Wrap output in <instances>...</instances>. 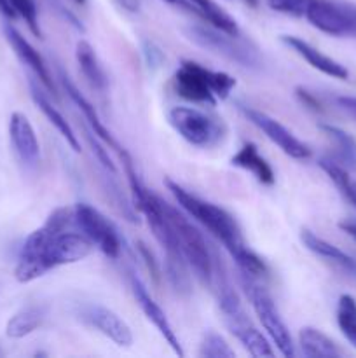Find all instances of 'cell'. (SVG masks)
I'll return each mask as SVG.
<instances>
[{
  "mask_svg": "<svg viewBox=\"0 0 356 358\" xmlns=\"http://www.w3.org/2000/svg\"><path fill=\"white\" fill-rule=\"evenodd\" d=\"M168 121L185 142L201 149L218 145L227 131L222 119L194 107H173L168 112Z\"/></svg>",
  "mask_w": 356,
  "mask_h": 358,
  "instance_id": "obj_6",
  "label": "cell"
},
{
  "mask_svg": "<svg viewBox=\"0 0 356 358\" xmlns=\"http://www.w3.org/2000/svg\"><path fill=\"white\" fill-rule=\"evenodd\" d=\"M73 2H77V3H86V0H73Z\"/></svg>",
  "mask_w": 356,
  "mask_h": 358,
  "instance_id": "obj_40",
  "label": "cell"
},
{
  "mask_svg": "<svg viewBox=\"0 0 356 358\" xmlns=\"http://www.w3.org/2000/svg\"><path fill=\"white\" fill-rule=\"evenodd\" d=\"M241 112L246 115L248 121L251 124L257 126L272 143L279 147L286 156L293 157V159H309L311 157V149L302 142V140L297 138L288 128L281 124L279 121H276L274 117H271L265 112L257 110V108L244 107L241 105Z\"/></svg>",
  "mask_w": 356,
  "mask_h": 358,
  "instance_id": "obj_9",
  "label": "cell"
},
{
  "mask_svg": "<svg viewBox=\"0 0 356 358\" xmlns=\"http://www.w3.org/2000/svg\"><path fill=\"white\" fill-rule=\"evenodd\" d=\"M164 184H166L168 191L173 194V198L177 199L178 206L188 217H192L195 222L201 224L212 236H215L225 247V250L229 252L230 257L234 259V262H236L243 275L255 280L265 278L269 275L265 262L244 243L239 224L236 222V219L227 210L192 194L191 191L184 189L171 178H166Z\"/></svg>",
  "mask_w": 356,
  "mask_h": 358,
  "instance_id": "obj_1",
  "label": "cell"
},
{
  "mask_svg": "<svg viewBox=\"0 0 356 358\" xmlns=\"http://www.w3.org/2000/svg\"><path fill=\"white\" fill-rule=\"evenodd\" d=\"M299 346L300 352L311 358H337L342 357V352L339 346L323 334L321 331L314 327H304L299 334Z\"/></svg>",
  "mask_w": 356,
  "mask_h": 358,
  "instance_id": "obj_20",
  "label": "cell"
},
{
  "mask_svg": "<svg viewBox=\"0 0 356 358\" xmlns=\"http://www.w3.org/2000/svg\"><path fill=\"white\" fill-rule=\"evenodd\" d=\"M281 41L288 45L290 49L297 52L299 56H302L307 63H309L313 69L320 70L321 73L328 77H334V79L346 80L349 77L348 69L344 65H341L339 62H335L330 56L323 55L320 49H316L314 45H311L309 42H306L304 38L295 37V35H283Z\"/></svg>",
  "mask_w": 356,
  "mask_h": 358,
  "instance_id": "obj_15",
  "label": "cell"
},
{
  "mask_svg": "<svg viewBox=\"0 0 356 358\" xmlns=\"http://www.w3.org/2000/svg\"><path fill=\"white\" fill-rule=\"evenodd\" d=\"M164 2L173 3V6H181V7H185V9H192L191 2H185V0H164Z\"/></svg>",
  "mask_w": 356,
  "mask_h": 358,
  "instance_id": "obj_38",
  "label": "cell"
},
{
  "mask_svg": "<svg viewBox=\"0 0 356 358\" xmlns=\"http://www.w3.org/2000/svg\"><path fill=\"white\" fill-rule=\"evenodd\" d=\"M143 55H145L149 66H159V63L163 62V52H161V49L150 41H147L145 44H143Z\"/></svg>",
  "mask_w": 356,
  "mask_h": 358,
  "instance_id": "obj_30",
  "label": "cell"
},
{
  "mask_svg": "<svg viewBox=\"0 0 356 358\" xmlns=\"http://www.w3.org/2000/svg\"><path fill=\"white\" fill-rule=\"evenodd\" d=\"M339 227H341L344 233H348L349 236L356 241V220H344V222L339 224Z\"/></svg>",
  "mask_w": 356,
  "mask_h": 358,
  "instance_id": "obj_35",
  "label": "cell"
},
{
  "mask_svg": "<svg viewBox=\"0 0 356 358\" xmlns=\"http://www.w3.org/2000/svg\"><path fill=\"white\" fill-rule=\"evenodd\" d=\"M192 6V9L202 17V20L208 21L212 27L218 28V30L227 31L230 35H239V27H237L236 20L230 16L229 13L222 9L215 0H188Z\"/></svg>",
  "mask_w": 356,
  "mask_h": 358,
  "instance_id": "obj_23",
  "label": "cell"
},
{
  "mask_svg": "<svg viewBox=\"0 0 356 358\" xmlns=\"http://www.w3.org/2000/svg\"><path fill=\"white\" fill-rule=\"evenodd\" d=\"M297 96L300 98V101H302L304 105H306V107H309V108H313V110H321V105H320V101L316 100V98L313 96V94L309 93V91H306V90H302V87H297Z\"/></svg>",
  "mask_w": 356,
  "mask_h": 358,
  "instance_id": "obj_32",
  "label": "cell"
},
{
  "mask_svg": "<svg viewBox=\"0 0 356 358\" xmlns=\"http://www.w3.org/2000/svg\"><path fill=\"white\" fill-rule=\"evenodd\" d=\"M218 282L216 285V296H218V306L220 311L223 315V320L225 325L229 327V331L232 332L234 338L243 345V348L246 350L250 355L253 357H274V350L269 345L267 339L262 336V332L251 324V320L248 318L246 311H244L243 304H241L239 297L234 292L232 287L227 283V280L223 278V273H216L213 276V283Z\"/></svg>",
  "mask_w": 356,
  "mask_h": 358,
  "instance_id": "obj_3",
  "label": "cell"
},
{
  "mask_svg": "<svg viewBox=\"0 0 356 358\" xmlns=\"http://www.w3.org/2000/svg\"><path fill=\"white\" fill-rule=\"evenodd\" d=\"M337 103H339V107L344 108V110L348 112L349 115H353V117L356 119V98H353V96H339L337 98Z\"/></svg>",
  "mask_w": 356,
  "mask_h": 358,
  "instance_id": "obj_33",
  "label": "cell"
},
{
  "mask_svg": "<svg viewBox=\"0 0 356 358\" xmlns=\"http://www.w3.org/2000/svg\"><path fill=\"white\" fill-rule=\"evenodd\" d=\"M129 283H131V292H133V296H135L136 304H138L140 310L143 311V315H145V317L149 318L150 324H152L154 327L159 331V334L163 336L164 341H166L168 345L173 348V352L177 353L178 357H184L185 353H184V350H181L180 341H178L177 332L173 331V325L170 324V320H168V317H166V313L163 311V308H161L159 304L152 299V296H150L149 290H147L145 283H143L136 275L129 276Z\"/></svg>",
  "mask_w": 356,
  "mask_h": 358,
  "instance_id": "obj_12",
  "label": "cell"
},
{
  "mask_svg": "<svg viewBox=\"0 0 356 358\" xmlns=\"http://www.w3.org/2000/svg\"><path fill=\"white\" fill-rule=\"evenodd\" d=\"M244 2H246L248 6H251V7H257L258 6V0H244Z\"/></svg>",
  "mask_w": 356,
  "mask_h": 358,
  "instance_id": "obj_39",
  "label": "cell"
},
{
  "mask_svg": "<svg viewBox=\"0 0 356 358\" xmlns=\"http://www.w3.org/2000/svg\"><path fill=\"white\" fill-rule=\"evenodd\" d=\"M79 318L121 348H129L133 345V332L129 325L110 308L101 304H84L79 310Z\"/></svg>",
  "mask_w": 356,
  "mask_h": 358,
  "instance_id": "obj_10",
  "label": "cell"
},
{
  "mask_svg": "<svg viewBox=\"0 0 356 358\" xmlns=\"http://www.w3.org/2000/svg\"><path fill=\"white\" fill-rule=\"evenodd\" d=\"M304 17L323 34L334 35V37H349V17L346 2L311 0Z\"/></svg>",
  "mask_w": 356,
  "mask_h": 358,
  "instance_id": "obj_11",
  "label": "cell"
},
{
  "mask_svg": "<svg viewBox=\"0 0 356 358\" xmlns=\"http://www.w3.org/2000/svg\"><path fill=\"white\" fill-rule=\"evenodd\" d=\"M300 240H302L304 247H306L309 252H313L314 255L325 259V261L334 264L335 268H339L341 271L348 273L349 276L356 278V261L351 257V255L342 252L341 248L335 247V245L328 243V241L323 240V238L316 236V234L309 229H302V233H300Z\"/></svg>",
  "mask_w": 356,
  "mask_h": 358,
  "instance_id": "obj_17",
  "label": "cell"
},
{
  "mask_svg": "<svg viewBox=\"0 0 356 358\" xmlns=\"http://www.w3.org/2000/svg\"><path fill=\"white\" fill-rule=\"evenodd\" d=\"M346 9L349 17V37H356V6L346 2Z\"/></svg>",
  "mask_w": 356,
  "mask_h": 358,
  "instance_id": "obj_34",
  "label": "cell"
},
{
  "mask_svg": "<svg viewBox=\"0 0 356 358\" xmlns=\"http://www.w3.org/2000/svg\"><path fill=\"white\" fill-rule=\"evenodd\" d=\"M0 13H2L3 16H7V17H14V16H16L14 9H13V7H10L9 0H0Z\"/></svg>",
  "mask_w": 356,
  "mask_h": 358,
  "instance_id": "obj_36",
  "label": "cell"
},
{
  "mask_svg": "<svg viewBox=\"0 0 356 358\" xmlns=\"http://www.w3.org/2000/svg\"><path fill=\"white\" fill-rule=\"evenodd\" d=\"M73 226L107 257L117 259L122 252V240L117 227L94 206L79 203L73 206Z\"/></svg>",
  "mask_w": 356,
  "mask_h": 358,
  "instance_id": "obj_8",
  "label": "cell"
},
{
  "mask_svg": "<svg viewBox=\"0 0 356 358\" xmlns=\"http://www.w3.org/2000/svg\"><path fill=\"white\" fill-rule=\"evenodd\" d=\"M267 6L272 10L281 14H288V16H297L304 17L306 16V10L309 7L311 0H265Z\"/></svg>",
  "mask_w": 356,
  "mask_h": 358,
  "instance_id": "obj_28",
  "label": "cell"
},
{
  "mask_svg": "<svg viewBox=\"0 0 356 358\" xmlns=\"http://www.w3.org/2000/svg\"><path fill=\"white\" fill-rule=\"evenodd\" d=\"M230 163H232L234 166L241 168V170H246L248 173L253 175L260 184L272 185L276 182L274 170H272L271 164L267 163V159L260 156V152H258L255 143H244V145L234 154Z\"/></svg>",
  "mask_w": 356,
  "mask_h": 358,
  "instance_id": "obj_18",
  "label": "cell"
},
{
  "mask_svg": "<svg viewBox=\"0 0 356 358\" xmlns=\"http://www.w3.org/2000/svg\"><path fill=\"white\" fill-rule=\"evenodd\" d=\"M337 324L344 338L356 348V299L349 294L339 297Z\"/></svg>",
  "mask_w": 356,
  "mask_h": 358,
  "instance_id": "obj_25",
  "label": "cell"
},
{
  "mask_svg": "<svg viewBox=\"0 0 356 358\" xmlns=\"http://www.w3.org/2000/svg\"><path fill=\"white\" fill-rule=\"evenodd\" d=\"M59 77H61V83H63V87H65L66 94H68L70 100H72L73 103H75L77 107H79V110L84 114V119H86L87 124H89L91 131H93L94 135L98 136V138L103 140L105 143H108V147H112V149L117 150L119 154L124 152V149H122V147L119 145L117 140H115L114 136H112V133L108 131L107 126L103 124V121H101V119H100L98 112L94 110L93 103H91V101L87 100V98L84 96L82 93H80L79 87H77L75 84H73L72 80H70L68 76H65V73L61 72V76H59Z\"/></svg>",
  "mask_w": 356,
  "mask_h": 358,
  "instance_id": "obj_16",
  "label": "cell"
},
{
  "mask_svg": "<svg viewBox=\"0 0 356 358\" xmlns=\"http://www.w3.org/2000/svg\"><path fill=\"white\" fill-rule=\"evenodd\" d=\"M320 129L335 143L337 156L342 166L356 170V140L344 129L332 124H320Z\"/></svg>",
  "mask_w": 356,
  "mask_h": 358,
  "instance_id": "obj_24",
  "label": "cell"
},
{
  "mask_svg": "<svg viewBox=\"0 0 356 358\" xmlns=\"http://www.w3.org/2000/svg\"><path fill=\"white\" fill-rule=\"evenodd\" d=\"M47 310L44 306H27L10 317L6 325V334L10 339H21L37 331L45 320Z\"/></svg>",
  "mask_w": 356,
  "mask_h": 358,
  "instance_id": "obj_22",
  "label": "cell"
},
{
  "mask_svg": "<svg viewBox=\"0 0 356 358\" xmlns=\"http://www.w3.org/2000/svg\"><path fill=\"white\" fill-rule=\"evenodd\" d=\"M241 285H243L248 299L251 301V306H253L262 327L265 329V332L271 338L272 345L278 348V352L283 357H295V345H293L292 334H290L285 320L279 315L278 308H276L274 301L269 296L267 290L262 285H258L257 280L250 278L246 275L241 276Z\"/></svg>",
  "mask_w": 356,
  "mask_h": 358,
  "instance_id": "obj_7",
  "label": "cell"
},
{
  "mask_svg": "<svg viewBox=\"0 0 356 358\" xmlns=\"http://www.w3.org/2000/svg\"><path fill=\"white\" fill-rule=\"evenodd\" d=\"M0 357H3V350L2 348H0Z\"/></svg>",
  "mask_w": 356,
  "mask_h": 358,
  "instance_id": "obj_41",
  "label": "cell"
},
{
  "mask_svg": "<svg viewBox=\"0 0 356 358\" xmlns=\"http://www.w3.org/2000/svg\"><path fill=\"white\" fill-rule=\"evenodd\" d=\"M3 34H6L7 42L10 44V48L14 49V52L17 55V58L35 73L38 80L42 83V86L49 91H54V84H52L51 72H49L47 65H45L44 58L40 56V52L20 34L14 27H10L9 23L3 24Z\"/></svg>",
  "mask_w": 356,
  "mask_h": 358,
  "instance_id": "obj_14",
  "label": "cell"
},
{
  "mask_svg": "<svg viewBox=\"0 0 356 358\" xmlns=\"http://www.w3.org/2000/svg\"><path fill=\"white\" fill-rule=\"evenodd\" d=\"M163 208L166 212L168 219H170L171 226H173L175 233H177L178 245L184 254L185 261L191 266L192 271L195 273L199 280L205 285L213 287V276H215L216 269V259L215 254L209 250L206 238L202 236L201 231L177 208V206L170 205L163 199Z\"/></svg>",
  "mask_w": 356,
  "mask_h": 358,
  "instance_id": "obj_4",
  "label": "cell"
},
{
  "mask_svg": "<svg viewBox=\"0 0 356 358\" xmlns=\"http://www.w3.org/2000/svg\"><path fill=\"white\" fill-rule=\"evenodd\" d=\"M175 91L192 103L215 107L236 87V79L225 72H215L192 59H181L173 77Z\"/></svg>",
  "mask_w": 356,
  "mask_h": 358,
  "instance_id": "obj_2",
  "label": "cell"
},
{
  "mask_svg": "<svg viewBox=\"0 0 356 358\" xmlns=\"http://www.w3.org/2000/svg\"><path fill=\"white\" fill-rule=\"evenodd\" d=\"M138 250H140V254H142V257L145 259V264H147V268H149V271L152 273V276L156 280H159V268H157V262H156V259H154V254L152 252H150V248H147V245L143 243V241H138Z\"/></svg>",
  "mask_w": 356,
  "mask_h": 358,
  "instance_id": "obj_31",
  "label": "cell"
},
{
  "mask_svg": "<svg viewBox=\"0 0 356 358\" xmlns=\"http://www.w3.org/2000/svg\"><path fill=\"white\" fill-rule=\"evenodd\" d=\"M75 58L79 63V69L82 76L86 77L87 83L98 91H103L107 87L108 79L105 73L103 66H101L100 59H98L96 52H94L93 45L86 41H80L75 48Z\"/></svg>",
  "mask_w": 356,
  "mask_h": 358,
  "instance_id": "obj_21",
  "label": "cell"
},
{
  "mask_svg": "<svg viewBox=\"0 0 356 358\" xmlns=\"http://www.w3.org/2000/svg\"><path fill=\"white\" fill-rule=\"evenodd\" d=\"M30 93H31V98H34L35 105L38 107V110H40L42 114L45 115V119H47V121L51 122L56 129H58V133L63 136V140H65V142L72 147V150L79 152L80 143H79V138H77L75 131L72 129V126L68 124V121L63 117L61 112H59L58 108L51 103V100L45 96L44 91H42L40 87L34 83V80H30Z\"/></svg>",
  "mask_w": 356,
  "mask_h": 358,
  "instance_id": "obj_19",
  "label": "cell"
},
{
  "mask_svg": "<svg viewBox=\"0 0 356 358\" xmlns=\"http://www.w3.org/2000/svg\"><path fill=\"white\" fill-rule=\"evenodd\" d=\"M199 357L202 358H234L236 353L227 345L225 339L216 332H208L199 346Z\"/></svg>",
  "mask_w": 356,
  "mask_h": 358,
  "instance_id": "obj_26",
  "label": "cell"
},
{
  "mask_svg": "<svg viewBox=\"0 0 356 358\" xmlns=\"http://www.w3.org/2000/svg\"><path fill=\"white\" fill-rule=\"evenodd\" d=\"M9 136L14 152L28 166H34L40 159V143L30 119L21 112H13L9 119Z\"/></svg>",
  "mask_w": 356,
  "mask_h": 358,
  "instance_id": "obj_13",
  "label": "cell"
},
{
  "mask_svg": "<svg viewBox=\"0 0 356 358\" xmlns=\"http://www.w3.org/2000/svg\"><path fill=\"white\" fill-rule=\"evenodd\" d=\"M185 34L199 48L223 56L229 62L237 63L244 69H260L262 62L258 51L251 44L241 41L239 35H230L215 27L202 24H192L185 30Z\"/></svg>",
  "mask_w": 356,
  "mask_h": 358,
  "instance_id": "obj_5",
  "label": "cell"
},
{
  "mask_svg": "<svg viewBox=\"0 0 356 358\" xmlns=\"http://www.w3.org/2000/svg\"><path fill=\"white\" fill-rule=\"evenodd\" d=\"M9 3L14 9V13L23 17L31 34L35 37H40V27H38V14L35 0H9Z\"/></svg>",
  "mask_w": 356,
  "mask_h": 358,
  "instance_id": "obj_27",
  "label": "cell"
},
{
  "mask_svg": "<svg viewBox=\"0 0 356 358\" xmlns=\"http://www.w3.org/2000/svg\"><path fill=\"white\" fill-rule=\"evenodd\" d=\"M86 138H87V142H89V145L93 147L94 156L98 157V161L101 163V166H103L107 171H110V173H115L117 170H115V164L112 163V159L108 157V152L100 145V143L96 142V135H94V133L87 128H86Z\"/></svg>",
  "mask_w": 356,
  "mask_h": 358,
  "instance_id": "obj_29",
  "label": "cell"
},
{
  "mask_svg": "<svg viewBox=\"0 0 356 358\" xmlns=\"http://www.w3.org/2000/svg\"><path fill=\"white\" fill-rule=\"evenodd\" d=\"M121 3H122V7H126L128 10H133V13H135V10H138V7H140V0H121Z\"/></svg>",
  "mask_w": 356,
  "mask_h": 358,
  "instance_id": "obj_37",
  "label": "cell"
}]
</instances>
